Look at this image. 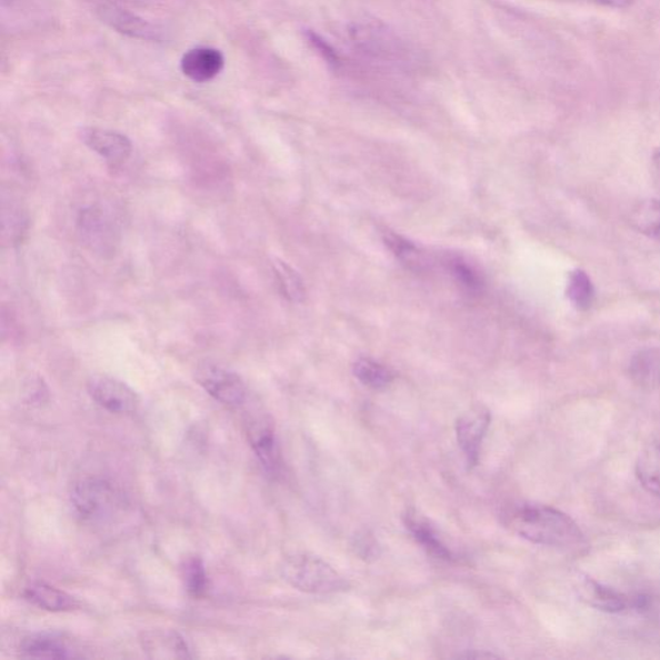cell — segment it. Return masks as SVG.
Instances as JSON below:
<instances>
[{
    "mask_svg": "<svg viewBox=\"0 0 660 660\" xmlns=\"http://www.w3.org/2000/svg\"><path fill=\"white\" fill-rule=\"evenodd\" d=\"M503 524L527 541L554 549L581 550L584 534L567 513L550 506L520 504L503 514Z\"/></svg>",
    "mask_w": 660,
    "mask_h": 660,
    "instance_id": "1",
    "label": "cell"
},
{
    "mask_svg": "<svg viewBox=\"0 0 660 660\" xmlns=\"http://www.w3.org/2000/svg\"><path fill=\"white\" fill-rule=\"evenodd\" d=\"M349 37L353 47L369 58L399 68H408L413 63L412 48L383 22L368 20L352 23Z\"/></svg>",
    "mask_w": 660,
    "mask_h": 660,
    "instance_id": "2",
    "label": "cell"
},
{
    "mask_svg": "<svg viewBox=\"0 0 660 660\" xmlns=\"http://www.w3.org/2000/svg\"><path fill=\"white\" fill-rule=\"evenodd\" d=\"M281 576L293 589L328 594L348 590L349 583L333 567L309 553H293L281 563Z\"/></svg>",
    "mask_w": 660,
    "mask_h": 660,
    "instance_id": "3",
    "label": "cell"
},
{
    "mask_svg": "<svg viewBox=\"0 0 660 660\" xmlns=\"http://www.w3.org/2000/svg\"><path fill=\"white\" fill-rule=\"evenodd\" d=\"M70 502L80 519L96 524L114 518L122 510L124 498L111 481L87 477L71 487Z\"/></svg>",
    "mask_w": 660,
    "mask_h": 660,
    "instance_id": "4",
    "label": "cell"
},
{
    "mask_svg": "<svg viewBox=\"0 0 660 660\" xmlns=\"http://www.w3.org/2000/svg\"><path fill=\"white\" fill-rule=\"evenodd\" d=\"M77 227L80 239L92 252L114 254L119 244V230L108 209L100 204L83 208L79 212Z\"/></svg>",
    "mask_w": 660,
    "mask_h": 660,
    "instance_id": "5",
    "label": "cell"
},
{
    "mask_svg": "<svg viewBox=\"0 0 660 660\" xmlns=\"http://www.w3.org/2000/svg\"><path fill=\"white\" fill-rule=\"evenodd\" d=\"M246 432L249 446L259 458L266 472L278 477L283 467L276 426L266 413L249 416L246 421Z\"/></svg>",
    "mask_w": 660,
    "mask_h": 660,
    "instance_id": "6",
    "label": "cell"
},
{
    "mask_svg": "<svg viewBox=\"0 0 660 660\" xmlns=\"http://www.w3.org/2000/svg\"><path fill=\"white\" fill-rule=\"evenodd\" d=\"M90 397L112 414L130 416L140 407V397L123 381L114 377L94 374L87 382Z\"/></svg>",
    "mask_w": 660,
    "mask_h": 660,
    "instance_id": "7",
    "label": "cell"
},
{
    "mask_svg": "<svg viewBox=\"0 0 660 660\" xmlns=\"http://www.w3.org/2000/svg\"><path fill=\"white\" fill-rule=\"evenodd\" d=\"M196 380L209 396L229 408L243 406L247 400L246 383L227 368L208 363L200 366Z\"/></svg>",
    "mask_w": 660,
    "mask_h": 660,
    "instance_id": "8",
    "label": "cell"
},
{
    "mask_svg": "<svg viewBox=\"0 0 660 660\" xmlns=\"http://www.w3.org/2000/svg\"><path fill=\"white\" fill-rule=\"evenodd\" d=\"M98 14L103 23H107L119 34L142 40V42L159 43L167 39L166 30L158 23L143 19L117 4H100Z\"/></svg>",
    "mask_w": 660,
    "mask_h": 660,
    "instance_id": "9",
    "label": "cell"
},
{
    "mask_svg": "<svg viewBox=\"0 0 660 660\" xmlns=\"http://www.w3.org/2000/svg\"><path fill=\"white\" fill-rule=\"evenodd\" d=\"M492 414L482 407H477L458 418L456 424L458 446L461 447L467 463L473 467L479 462L482 440H484Z\"/></svg>",
    "mask_w": 660,
    "mask_h": 660,
    "instance_id": "10",
    "label": "cell"
},
{
    "mask_svg": "<svg viewBox=\"0 0 660 660\" xmlns=\"http://www.w3.org/2000/svg\"><path fill=\"white\" fill-rule=\"evenodd\" d=\"M79 136L88 148L111 166H122L132 156V142L123 133L87 127L80 130Z\"/></svg>",
    "mask_w": 660,
    "mask_h": 660,
    "instance_id": "11",
    "label": "cell"
},
{
    "mask_svg": "<svg viewBox=\"0 0 660 660\" xmlns=\"http://www.w3.org/2000/svg\"><path fill=\"white\" fill-rule=\"evenodd\" d=\"M143 653L150 659H191L189 642L174 630H149L140 636Z\"/></svg>",
    "mask_w": 660,
    "mask_h": 660,
    "instance_id": "12",
    "label": "cell"
},
{
    "mask_svg": "<svg viewBox=\"0 0 660 660\" xmlns=\"http://www.w3.org/2000/svg\"><path fill=\"white\" fill-rule=\"evenodd\" d=\"M180 67L182 74L192 82L208 83L221 74L224 58L217 48L200 46L184 52Z\"/></svg>",
    "mask_w": 660,
    "mask_h": 660,
    "instance_id": "13",
    "label": "cell"
},
{
    "mask_svg": "<svg viewBox=\"0 0 660 660\" xmlns=\"http://www.w3.org/2000/svg\"><path fill=\"white\" fill-rule=\"evenodd\" d=\"M20 654L37 659H72L82 658L76 647L54 633H33L23 638L20 643Z\"/></svg>",
    "mask_w": 660,
    "mask_h": 660,
    "instance_id": "14",
    "label": "cell"
},
{
    "mask_svg": "<svg viewBox=\"0 0 660 660\" xmlns=\"http://www.w3.org/2000/svg\"><path fill=\"white\" fill-rule=\"evenodd\" d=\"M578 593L587 606L610 614L622 613L632 606V600L627 594L596 582L591 578L583 579L578 587Z\"/></svg>",
    "mask_w": 660,
    "mask_h": 660,
    "instance_id": "15",
    "label": "cell"
},
{
    "mask_svg": "<svg viewBox=\"0 0 660 660\" xmlns=\"http://www.w3.org/2000/svg\"><path fill=\"white\" fill-rule=\"evenodd\" d=\"M22 596L31 606L52 611V613H62V611H71L79 608V601L74 596L43 582L29 584L23 590Z\"/></svg>",
    "mask_w": 660,
    "mask_h": 660,
    "instance_id": "16",
    "label": "cell"
},
{
    "mask_svg": "<svg viewBox=\"0 0 660 660\" xmlns=\"http://www.w3.org/2000/svg\"><path fill=\"white\" fill-rule=\"evenodd\" d=\"M406 526L414 537L416 541L420 543L431 557L442 561H456L453 551L441 541L437 530L430 526L428 520L420 517V514L414 511H409L406 514Z\"/></svg>",
    "mask_w": 660,
    "mask_h": 660,
    "instance_id": "17",
    "label": "cell"
},
{
    "mask_svg": "<svg viewBox=\"0 0 660 660\" xmlns=\"http://www.w3.org/2000/svg\"><path fill=\"white\" fill-rule=\"evenodd\" d=\"M636 477L651 496L660 498V446L648 447L636 462Z\"/></svg>",
    "mask_w": 660,
    "mask_h": 660,
    "instance_id": "18",
    "label": "cell"
},
{
    "mask_svg": "<svg viewBox=\"0 0 660 660\" xmlns=\"http://www.w3.org/2000/svg\"><path fill=\"white\" fill-rule=\"evenodd\" d=\"M2 239L4 243L10 246L19 244L23 237L27 236L29 229L28 214L22 211L20 206L14 203L7 204L4 200L2 206Z\"/></svg>",
    "mask_w": 660,
    "mask_h": 660,
    "instance_id": "19",
    "label": "cell"
},
{
    "mask_svg": "<svg viewBox=\"0 0 660 660\" xmlns=\"http://www.w3.org/2000/svg\"><path fill=\"white\" fill-rule=\"evenodd\" d=\"M630 221L636 230L660 240V201H642L634 207Z\"/></svg>",
    "mask_w": 660,
    "mask_h": 660,
    "instance_id": "20",
    "label": "cell"
},
{
    "mask_svg": "<svg viewBox=\"0 0 660 660\" xmlns=\"http://www.w3.org/2000/svg\"><path fill=\"white\" fill-rule=\"evenodd\" d=\"M358 380L373 390H383L391 384L393 374L389 368L369 358H361L353 366Z\"/></svg>",
    "mask_w": 660,
    "mask_h": 660,
    "instance_id": "21",
    "label": "cell"
},
{
    "mask_svg": "<svg viewBox=\"0 0 660 660\" xmlns=\"http://www.w3.org/2000/svg\"><path fill=\"white\" fill-rule=\"evenodd\" d=\"M181 577L184 590L194 599H201L208 590V574L203 560L190 557L182 562Z\"/></svg>",
    "mask_w": 660,
    "mask_h": 660,
    "instance_id": "22",
    "label": "cell"
},
{
    "mask_svg": "<svg viewBox=\"0 0 660 660\" xmlns=\"http://www.w3.org/2000/svg\"><path fill=\"white\" fill-rule=\"evenodd\" d=\"M273 271L278 279L281 293H283L289 301L301 302L304 297V287L300 276L288 266L286 262L277 261L273 263Z\"/></svg>",
    "mask_w": 660,
    "mask_h": 660,
    "instance_id": "23",
    "label": "cell"
},
{
    "mask_svg": "<svg viewBox=\"0 0 660 660\" xmlns=\"http://www.w3.org/2000/svg\"><path fill=\"white\" fill-rule=\"evenodd\" d=\"M568 296L578 309H589L593 301V286L587 273L576 270L571 273L568 284Z\"/></svg>",
    "mask_w": 660,
    "mask_h": 660,
    "instance_id": "24",
    "label": "cell"
},
{
    "mask_svg": "<svg viewBox=\"0 0 660 660\" xmlns=\"http://www.w3.org/2000/svg\"><path fill=\"white\" fill-rule=\"evenodd\" d=\"M384 241L399 260L409 266H416L417 269L422 268V256L420 251H418L417 247L410 243V241L396 236V233H388V236L384 238Z\"/></svg>",
    "mask_w": 660,
    "mask_h": 660,
    "instance_id": "25",
    "label": "cell"
},
{
    "mask_svg": "<svg viewBox=\"0 0 660 660\" xmlns=\"http://www.w3.org/2000/svg\"><path fill=\"white\" fill-rule=\"evenodd\" d=\"M450 271H452V276L456 278L458 283L467 289L470 292H478L480 291L481 287V279L478 276V272L474 271L471 266L467 264L460 259H453L448 262Z\"/></svg>",
    "mask_w": 660,
    "mask_h": 660,
    "instance_id": "26",
    "label": "cell"
},
{
    "mask_svg": "<svg viewBox=\"0 0 660 660\" xmlns=\"http://www.w3.org/2000/svg\"><path fill=\"white\" fill-rule=\"evenodd\" d=\"M356 549L360 558L366 560L378 557V546L374 539L368 534L359 536L356 542Z\"/></svg>",
    "mask_w": 660,
    "mask_h": 660,
    "instance_id": "27",
    "label": "cell"
},
{
    "mask_svg": "<svg viewBox=\"0 0 660 660\" xmlns=\"http://www.w3.org/2000/svg\"><path fill=\"white\" fill-rule=\"evenodd\" d=\"M37 0H2V11L21 12L23 8L33 6Z\"/></svg>",
    "mask_w": 660,
    "mask_h": 660,
    "instance_id": "28",
    "label": "cell"
},
{
    "mask_svg": "<svg viewBox=\"0 0 660 660\" xmlns=\"http://www.w3.org/2000/svg\"><path fill=\"white\" fill-rule=\"evenodd\" d=\"M457 658H461V659H490V658H499V656H496L493 653H489V651L487 650H471V651H466V653L458 656Z\"/></svg>",
    "mask_w": 660,
    "mask_h": 660,
    "instance_id": "29",
    "label": "cell"
},
{
    "mask_svg": "<svg viewBox=\"0 0 660 660\" xmlns=\"http://www.w3.org/2000/svg\"><path fill=\"white\" fill-rule=\"evenodd\" d=\"M591 2L610 8H626L631 6L633 0H591Z\"/></svg>",
    "mask_w": 660,
    "mask_h": 660,
    "instance_id": "30",
    "label": "cell"
},
{
    "mask_svg": "<svg viewBox=\"0 0 660 660\" xmlns=\"http://www.w3.org/2000/svg\"><path fill=\"white\" fill-rule=\"evenodd\" d=\"M99 2H103V4H116L117 0H99Z\"/></svg>",
    "mask_w": 660,
    "mask_h": 660,
    "instance_id": "31",
    "label": "cell"
}]
</instances>
